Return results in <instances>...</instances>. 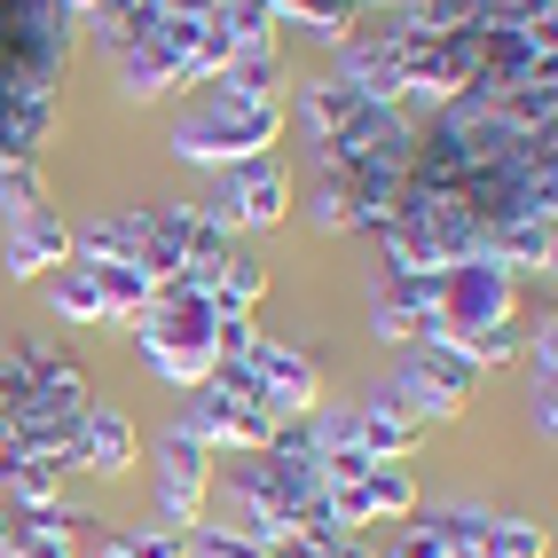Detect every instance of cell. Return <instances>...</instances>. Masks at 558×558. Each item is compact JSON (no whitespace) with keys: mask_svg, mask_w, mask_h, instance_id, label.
Here are the masks:
<instances>
[{"mask_svg":"<svg viewBox=\"0 0 558 558\" xmlns=\"http://www.w3.org/2000/svg\"><path fill=\"white\" fill-rule=\"evenodd\" d=\"M283 142V102H244V95H220V87H197L190 102L173 110L166 126V150L197 173H229V166H252Z\"/></svg>","mask_w":558,"mask_h":558,"instance_id":"1","label":"cell"},{"mask_svg":"<svg viewBox=\"0 0 558 558\" xmlns=\"http://www.w3.org/2000/svg\"><path fill=\"white\" fill-rule=\"evenodd\" d=\"M300 126L315 142V166L323 173L347 166V158H362V150H409V134H417L409 110L369 102L347 80H330V71H323V80H300Z\"/></svg>","mask_w":558,"mask_h":558,"instance_id":"2","label":"cell"},{"mask_svg":"<svg viewBox=\"0 0 558 558\" xmlns=\"http://www.w3.org/2000/svg\"><path fill=\"white\" fill-rule=\"evenodd\" d=\"M0 369H9V417H48V425H71L87 409V369L63 354V339H48V330H24V339L0 354Z\"/></svg>","mask_w":558,"mask_h":558,"instance_id":"3","label":"cell"},{"mask_svg":"<svg viewBox=\"0 0 558 558\" xmlns=\"http://www.w3.org/2000/svg\"><path fill=\"white\" fill-rule=\"evenodd\" d=\"M519 323V276H504L496 259H457L433 268V339L440 347H472L480 330Z\"/></svg>","mask_w":558,"mask_h":558,"instance_id":"4","label":"cell"},{"mask_svg":"<svg viewBox=\"0 0 558 558\" xmlns=\"http://www.w3.org/2000/svg\"><path fill=\"white\" fill-rule=\"evenodd\" d=\"M213 472H220V457L197 440L190 417H173V425L150 440V504H158V527H173V535L197 527V519H205V496H213Z\"/></svg>","mask_w":558,"mask_h":558,"instance_id":"5","label":"cell"},{"mask_svg":"<svg viewBox=\"0 0 558 558\" xmlns=\"http://www.w3.org/2000/svg\"><path fill=\"white\" fill-rule=\"evenodd\" d=\"M472 386H480V369H472L457 347L425 339V347H401V369H393V386H386V393H393L417 425H449L457 409L472 401Z\"/></svg>","mask_w":558,"mask_h":558,"instance_id":"6","label":"cell"},{"mask_svg":"<svg viewBox=\"0 0 558 558\" xmlns=\"http://www.w3.org/2000/svg\"><path fill=\"white\" fill-rule=\"evenodd\" d=\"M283 213H291V181H283V173H276L268 158H252V166H229V173H213L205 220H220L229 236H268Z\"/></svg>","mask_w":558,"mask_h":558,"instance_id":"7","label":"cell"},{"mask_svg":"<svg viewBox=\"0 0 558 558\" xmlns=\"http://www.w3.org/2000/svg\"><path fill=\"white\" fill-rule=\"evenodd\" d=\"M63 259H71V220H63L48 197H32V205H9V213H0V268H9L16 283L56 276Z\"/></svg>","mask_w":558,"mask_h":558,"instance_id":"8","label":"cell"},{"mask_svg":"<svg viewBox=\"0 0 558 558\" xmlns=\"http://www.w3.org/2000/svg\"><path fill=\"white\" fill-rule=\"evenodd\" d=\"M190 425H197V440H205V449L220 457V449H229V457H252V449H268V440H276V409L268 401H244V393H220V386H197L190 393Z\"/></svg>","mask_w":558,"mask_h":558,"instance_id":"9","label":"cell"},{"mask_svg":"<svg viewBox=\"0 0 558 558\" xmlns=\"http://www.w3.org/2000/svg\"><path fill=\"white\" fill-rule=\"evenodd\" d=\"M244 362H252V378H259V393H268L276 417H315V409H323V369H315L307 347H291V339H259Z\"/></svg>","mask_w":558,"mask_h":558,"instance_id":"10","label":"cell"},{"mask_svg":"<svg viewBox=\"0 0 558 558\" xmlns=\"http://www.w3.org/2000/svg\"><path fill=\"white\" fill-rule=\"evenodd\" d=\"M142 457V433L126 409H110V401H87L80 409V440H71V472H87V480H119L134 472Z\"/></svg>","mask_w":558,"mask_h":558,"instance_id":"11","label":"cell"},{"mask_svg":"<svg viewBox=\"0 0 558 558\" xmlns=\"http://www.w3.org/2000/svg\"><path fill=\"white\" fill-rule=\"evenodd\" d=\"M330 56H339V71H330V80H347L354 95H369V102H393V110H401V95H409V71H401V40H393V32H354V40H339Z\"/></svg>","mask_w":558,"mask_h":558,"instance_id":"12","label":"cell"},{"mask_svg":"<svg viewBox=\"0 0 558 558\" xmlns=\"http://www.w3.org/2000/svg\"><path fill=\"white\" fill-rule=\"evenodd\" d=\"M347 417H354V440H362L369 464H409V457H417V440H425V425L409 417V409H401L386 386L369 393V401H354Z\"/></svg>","mask_w":558,"mask_h":558,"instance_id":"13","label":"cell"},{"mask_svg":"<svg viewBox=\"0 0 558 558\" xmlns=\"http://www.w3.org/2000/svg\"><path fill=\"white\" fill-rule=\"evenodd\" d=\"M134 354H142V369H150L158 386H173V393H197L205 378H213V347H190V339H158V330H134Z\"/></svg>","mask_w":558,"mask_h":558,"instance_id":"14","label":"cell"},{"mask_svg":"<svg viewBox=\"0 0 558 558\" xmlns=\"http://www.w3.org/2000/svg\"><path fill=\"white\" fill-rule=\"evenodd\" d=\"M95 276V300H102V323H142L150 315V300H158V276L142 268V259H102V268H87Z\"/></svg>","mask_w":558,"mask_h":558,"instance_id":"15","label":"cell"},{"mask_svg":"<svg viewBox=\"0 0 558 558\" xmlns=\"http://www.w3.org/2000/svg\"><path fill=\"white\" fill-rule=\"evenodd\" d=\"M80 527H87V511H71V504H56L40 519H16L9 558H80Z\"/></svg>","mask_w":558,"mask_h":558,"instance_id":"16","label":"cell"},{"mask_svg":"<svg viewBox=\"0 0 558 558\" xmlns=\"http://www.w3.org/2000/svg\"><path fill=\"white\" fill-rule=\"evenodd\" d=\"M220 95H244V102H268L283 87V40H259V48H236L229 71L213 80Z\"/></svg>","mask_w":558,"mask_h":558,"instance_id":"17","label":"cell"},{"mask_svg":"<svg viewBox=\"0 0 558 558\" xmlns=\"http://www.w3.org/2000/svg\"><path fill=\"white\" fill-rule=\"evenodd\" d=\"M205 300H213L220 315H252L259 300H268V268H259L252 252H229V259L205 276Z\"/></svg>","mask_w":558,"mask_h":558,"instance_id":"18","label":"cell"},{"mask_svg":"<svg viewBox=\"0 0 558 558\" xmlns=\"http://www.w3.org/2000/svg\"><path fill=\"white\" fill-rule=\"evenodd\" d=\"M276 9H283V24H291V32H307V40H323V48L354 40V24L369 16L362 0H276Z\"/></svg>","mask_w":558,"mask_h":558,"instance_id":"19","label":"cell"},{"mask_svg":"<svg viewBox=\"0 0 558 558\" xmlns=\"http://www.w3.org/2000/svg\"><path fill=\"white\" fill-rule=\"evenodd\" d=\"M0 480H9V511H16V519H40V511L63 504V472L40 464V457H9V464H0Z\"/></svg>","mask_w":558,"mask_h":558,"instance_id":"20","label":"cell"},{"mask_svg":"<svg viewBox=\"0 0 558 558\" xmlns=\"http://www.w3.org/2000/svg\"><path fill=\"white\" fill-rule=\"evenodd\" d=\"M480 558H550V527L543 519H519V511H488Z\"/></svg>","mask_w":558,"mask_h":558,"instance_id":"21","label":"cell"},{"mask_svg":"<svg viewBox=\"0 0 558 558\" xmlns=\"http://www.w3.org/2000/svg\"><path fill=\"white\" fill-rule=\"evenodd\" d=\"M48 283V307H56V323H102V300H95V276L80 268V259H63V268L56 276H40Z\"/></svg>","mask_w":558,"mask_h":558,"instance_id":"22","label":"cell"},{"mask_svg":"<svg viewBox=\"0 0 558 558\" xmlns=\"http://www.w3.org/2000/svg\"><path fill=\"white\" fill-rule=\"evenodd\" d=\"M181 543H190V558H268V543L252 527H229V519H197Z\"/></svg>","mask_w":558,"mask_h":558,"instance_id":"23","label":"cell"},{"mask_svg":"<svg viewBox=\"0 0 558 558\" xmlns=\"http://www.w3.org/2000/svg\"><path fill=\"white\" fill-rule=\"evenodd\" d=\"M307 213H315V229H323V236H347V229H354V213H347V190H339V181H330V173L315 181Z\"/></svg>","mask_w":558,"mask_h":558,"instance_id":"24","label":"cell"},{"mask_svg":"<svg viewBox=\"0 0 558 558\" xmlns=\"http://www.w3.org/2000/svg\"><path fill=\"white\" fill-rule=\"evenodd\" d=\"M386 558H449V535H440V519H409Z\"/></svg>","mask_w":558,"mask_h":558,"instance_id":"25","label":"cell"},{"mask_svg":"<svg viewBox=\"0 0 558 558\" xmlns=\"http://www.w3.org/2000/svg\"><path fill=\"white\" fill-rule=\"evenodd\" d=\"M119 550L126 558H190V543H181L173 527H134V535H119Z\"/></svg>","mask_w":558,"mask_h":558,"instance_id":"26","label":"cell"},{"mask_svg":"<svg viewBox=\"0 0 558 558\" xmlns=\"http://www.w3.org/2000/svg\"><path fill=\"white\" fill-rule=\"evenodd\" d=\"M32 197H48L40 166H0V213H9V205H32Z\"/></svg>","mask_w":558,"mask_h":558,"instance_id":"27","label":"cell"},{"mask_svg":"<svg viewBox=\"0 0 558 558\" xmlns=\"http://www.w3.org/2000/svg\"><path fill=\"white\" fill-rule=\"evenodd\" d=\"M9 543H16V511L0 504V558H9Z\"/></svg>","mask_w":558,"mask_h":558,"instance_id":"28","label":"cell"},{"mask_svg":"<svg viewBox=\"0 0 558 558\" xmlns=\"http://www.w3.org/2000/svg\"><path fill=\"white\" fill-rule=\"evenodd\" d=\"M0 417H9V369H0Z\"/></svg>","mask_w":558,"mask_h":558,"instance_id":"29","label":"cell"},{"mask_svg":"<svg viewBox=\"0 0 558 558\" xmlns=\"http://www.w3.org/2000/svg\"><path fill=\"white\" fill-rule=\"evenodd\" d=\"M95 558H126V550H119V543H102V550H95Z\"/></svg>","mask_w":558,"mask_h":558,"instance_id":"30","label":"cell"},{"mask_svg":"<svg viewBox=\"0 0 558 558\" xmlns=\"http://www.w3.org/2000/svg\"><path fill=\"white\" fill-rule=\"evenodd\" d=\"M0 464H9V425H0Z\"/></svg>","mask_w":558,"mask_h":558,"instance_id":"31","label":"cell"}]
</instances>
